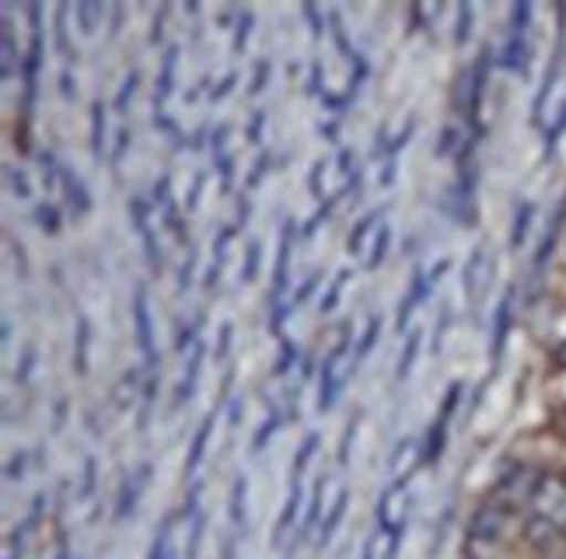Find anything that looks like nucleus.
<instances>
[{
	"label": "nucleus",
	"mask_w": 566,
	"mask_h": 559,
	"mask_svg": "<svg viewBox=\"0 0 566 559\" xmlns=\"http://www.w3.org/2000/svg\"><path fill=\"white\" fill-rule=\"evenodd\" d=\"M179 528H182V510H171L161 521L155 542H150L147 559H186V549H179Z\"/></svg>",
	"instance_id": "10"
},
{
	"label": "nucleus",
	"mask_w": 566,
	"mask_h": 559,
	"mask_svg": "<svg viewBox=\"0 0 566 559\" xmlns=\"http://www.w3.org/2000/svg\"><path fill=\"white\" fill-rule=\"evenodd\" d=\"M176 67H179V46H171L161 60V77L155 88V116H168L165 102L171 98V92H176Z\"/></svg>",
	"instance_id": "16"
},
{
	"label": "nucleus",
	"mask_w": 566,
	"mask_h": 559,
	"mask_svg": "<svg viewBox=\"0 0 566 559\" xmlns=\"http://www.w3.org/2000/svg\"><path fill=\"white\" fill-rule=\"evenodd\" d=\"M221 559H234V546H224V556Z\"/></svg>",
	"instance_id": "58"
},
{
	"label": "nucleus",
	"mask_w": 566,
	"mask_h": 559,
	"mask_svg": "<svg viewBox=\"0 0 566 559\" xmlns=\"http://www.w3.org/2000/svg\"><path fill=\"white\" fill-rule=\"evenodd\" d=\"M238 420H242V399L231 402V426H238Z\"/></svg>",
	"instance_id": "56"
},
{
	"label": "nucleus",
	"mask_w": 566,
	"mask_h": 559,
	"mask_svg": "<svg viewBox=\"0 0 566 559\" xmlns=\"http://www.w3.org/2000/svg\"><path fill=\"white\" fill-rule=\"evenodd\" d=\"M528 18H532L528 4L514 8V25H511V39H507V50H504V63H507L511 71H525V60H528Z\"/></svg>",
	"instance_id": "6"
},
{
	"label": "nucleus",
	"mask_w": 566,
	"mask_h": 559,
	"mask_svg": "<svg viewBox=\"0 0 566 559\" xmlns=\"http://www.w3.org/2000/svg\"><path fill=\"white\" fill-rule=\"evenodd\" d=\"M4 179H8V189L14 192L18 200H32V182H29L25 171L14 168V165H8V168H4Z\"/></svg>",
	"instance_id": "31"
},
{
	"label": "nucleus",
	"mask_w": 566,
	"mask_h": 559,
	"mask_svg": "<svg viewBox=\"0 0 566 559\" xmlns=\"http://www.w3.org/2000/svg\"><path fill=\"white\" fill-rule=\"evenodd\" d=\"M88 347H92V321L77 315V342H74V368L77 375H88Z\"/></svg>",
	"instance_id": "27"
},
{
	"label": "nucleus",
	"mask_w": 566,
	"mask_h": 559,
	"mask_svg": "<svg viewBox=\"0 0 566 559\" xmlns=\"http://www.w3.org/2000/svg\"><path fill=\"white\" fill-rule=\"evenodd\" d=\"M210 434H213V416H207V420L200 423V430H196V437H192L189 458H186V476H189V479H196V472H200V465H203V458H207Z\"/></svg>",
	"instance_id": "21"
},
{
	"label": "nucleus",
	"mask_w": 566,
	"mask_h": 559,
	"mask_svg": "<svg viewBox=\"0 0 566 559\" xmlns=\"http://www.w3.org/2000/svg\"><path fill=\"white\" fill-rule=\"evenodd\" d=\"M29 25H32V46L25 56V102L32 105L39 88V63H42V11L39 4H29Z\"/></svg>",
	"instance_id": "11"
},
{
	"label": "nucleus",
	"mask_w": 566,
	"mask_h": 559,
	"mask_svg": "<svg viewBox=\"0 0 566 559\" xmlns=\"http://www.w3.org/2000/svg\"><path fill=\"white\" fill-rule=\"evenodd\" d=\"M409 514H412L409 479H391L388 489L381 493V500H378V528H381V539L388 542L381 559H396L399 556L402 535L409 528Z\"/></svg>",
	"instance_id": "3"
},
{
	"label": "nucleus",
	"mask_w": 566,
	"mask_h": 559,
	"mask_svg": "<svg viewBox=\"0 0 566 559\" xmlns=\"http://www.w3.org/2000/svg\"><path fill=\"white\" fill-rule=\"evenodd\" d=\"M74 14H77L81 32H84V35H95L98 25H102V18H105V8H102V4H92V0H88V4H77Z\"/></svg>",
	"instance_id": "29"
},
{
	"label": "nucleus",
	"mask_w": 566,
	"mask_h": 559,
	"mask_svg": "<svg viewBox=\"0 0 566 559\" xmlns=\"http://www.w3.org/2000/svg\"><path fill=\"white\" fill-rule=\"evenodd\" d=\"M469 35H472V8L462 4L459 8V42H465Z\"/></svg>",
	"instance_id": "48"
},
{
	"label": "nucleus",
	"mask_w": 566,
	"mask_h": 559,
	"mask_svg": "<svg viewBox=\"0 0 566 559\" xmlns=\"http://www.w3.org/2000/svg\"><path fill=\"white\" fill-rule=\"evenodd\" d=\"M134 326H137V342L144 350L147 368L158 363V350H155V329H150V300H147V287L134 291Z\"/></svg>",
	"instance_id": "9"
},
{
	"label": "nucleus",
	"mask_w": 566,
	"mask_h": 559,
	"mask_svg": "<svg viewBox=\"0 0 566 559\" xmlns=\"http://www.w3.org/2000/svg\"><path fill=\"white\" fill-rule=\"evenodd\" d=\"M322 493H325V479L312 489V500H308V510H304V525H301V531H312L315 521L322 518Z\"/></svg>",
	"instance_id": "34"
},
{
	"label": "nucleus",
	"mask_w": 566,
	"mask_h": 559,
	"mask_svg": "<svg viewBox=\"0 0 566 559\" xmlns=\"http://www.w3.org/2000/svg\"><path fill=\"white\" fill-rule=\"evenodd\" d=\"M150 462H144L134 476H126V483L119 486V497H116V518L123 521V518H129V514L137 510V504H140V497H144V489H147V483H150Z\"/></svg>",
	"instance_id": "12"
},
{
	"label": "nucleus",
	"mask_w": 566,
	"mask_h": 559,
	"mask_svg": "<svg viewBox=\"0 0 566 559\" xmlns=\"http://www.w3.org/2000/svg\"><path fill=\"white\" fill-rule=\"evenodd\" d=\"M231 234H234V228H224L221 234H217V245H213V263H210V270H207V280H203L207 287H213L217 280H221V270H224V260H228V242H231Z\"/></svg>",
	"instance_id": "28"
},
{
	"label": "nucleus",
	"mask_w": 566,
	"mask_h": 559,
	"mask_svg": "<svg viewBox=\"0 0 566 559\" xmlns=\"http://www.w3.org/2000/svg\"><path fill=\"white\" fill-rule=\"evenodd\" d=\"M266 77H270V63L263 60V63H259V67H255V77H252V95H259V92H263Z\"/></svg>",
	"instance_id": "51"
},
{
	"label": "nucleus",
	"mask_w": 566,
	"mask_h": 559,
	"mask_svg": "<svg viewBox=\"0 0 566 559\" xmlns=\"http://www.w3.org/2000/svg\"><path fill=\"white\" fill-rule=\"evenodd\" d=\"M259 255H263V245L252 242V245H249V255H245V273L238 276V284H252V280H255V270H259Z\"/></svg>",
	"instance_id": "42"
},
{
	"label": "nucleus",
	"mask_w": 566,
	"mask_h": 559,
	"mask_svg": "<svg viewBox=\"0 0 566 559\" xmlns=\"http://www.w3.org/2000/svg\"><path fill=\"white\" fill-rule=\"evenodd\" d=\"M357 371V350H354V339H350V326H343L336 350L325 357V368H322V395H318V410H333L336 395L343 392V384L350 381V375Z\"/></svg>",
	"instance_id": "4"
},
{
	"label": "nucleus",
	"mask_w": 566,
	"mask_h": 559,
	"mask_svg": "<svg viewBox=\"0 0 566 559\" xmlns=\"http://www.w3.org/2000/svg\"><path fill=\"white\" fill-rule=\"evenodd\" d=\"M375 549H378V542H375V539H367V546H364V556H360V559H378V556H375Z\"/></svg>",
	"instance_id": "57"
},
{
	"label": "nucleus",
	"mask_w": 566,
	"mask_h": 559,
	"mask_svg": "<svg viewBox=\"0 0 566 559\" xmlns=\"http://www.w3.org/2000/svg\"><path fill=\"white\" fill-rule=\"evenodd\" d=\"M378 329H381V318H371V321H367V329H364V336H360V342H357V360L375 347Z\"/></svg>",
	"instance_id": "46"
},
{
	"label": "nucleus",
	"mask_w": 566,
	"mask_h": 559,
	"mask_svg": "<svg viewBox=\"0 0 566 559\" xmlns=\"http://www.w3.org/2000/svg\"><path fill=\"white\" fill-rule=\"evenodd\" d=\"M35 224L42 231H50V234H60V213H56V207L53 203H39L35 207Z\"/></svg>",
	"instance_id": "36"
},
{
	"label": "nucleus",
	"mask_w": 566,
	"mask_h": 559,
	"mask_svg": "<svg viewBox=\"0 0 566 559\" xmlns=\"http://www.w3.org/2000/svg\"><path fill=\"white\" fill-rule=\"evenodd\" d=\"M129 218H134V224H137V234H140L144 252H147V263L155 266V270H161L165 266V255H161V245H158L155 224H150V207H147V200H140V197L129 200Z\"/></svg>",
	"instance_id": "7"
},
{
	"label": "nucleus",
	"mask_w": 566,
	"mask_h": 559,
	"mask_svg": "<svg viewBox=\"0 0 566 559\" xmlns=\"http://www.w3.org/2000/svg\"><path fill=\"white\" fill-rule=\"evenodd\" d=\"M417 350H420V336H409L406 350H402V360H399V381H406V375L412 371V360H417Z\"/></svg>",
	"instance_id": "44"
},
{
	"label": "nucleus",
	"mask_w": 566,
	"mask_h": 559,
	"mask_svg": "<svg viewBox=\"0 0 566 559\" xmlns=\"http://www.w3.org/2000/svg\"><path fill=\"white\" fill-rule=\"evenodd\" d=\"M444 270H448V263H441V266H433V270H420L417 276H412V287H409V294L402 297V305H399V329H406V321H409V315L417 312L423 300H427V294L433 291V284L444 276Z\"/></svg>",
	"instance_id": "8"
},
{
	"label": "nucleus",
	"mask_w": 566,
	"mask_h": 559,
	"mask_svg": "<svg viewBox=\"0 0 566 559\" xmlns=\"http://www.w3.org/2000/svg\"><path fill=\"white\" fill-rule=\"evenodd\" d=\"M381 228H385V213H381V210L367 213V218L354 228L350 242H346V249H350V255H364V260H367V249H371L367 242H375Z\"/></svg>",
	"instance_id": "17"
},
{
	"label": "nucleus",
	"mask_w": 566,
	"mask_h": 559,
	"mask_svg": "<svg viewBox=\"0 0 566 559\" xmlns=\"http://www.w3.org/2000/svg\"><path fill=\"white\" fill-rule=\"evenodd\" d=\"M192 270H196V255H189L186 266H182V273H179V284H182V291L189 287V276H192Z\"/></svg>",
	"instance_id": "52"
},
{
	"label": "nucleus",
	"mask_w": 566,
	"mask_h": 559,
	"mask_svg": "<svg viewBox=\"0 0 566 559\" xmlns=\"http://www.w3.org/2000/svg\"><path fill=\"white\" fill-rule=\"evenodd\" d=\"M304 18H308L312 25H315V35H322V29H325V25H322V18H318V11H315L312 4H304Z\"/></svg>",
	"instance_id": "53"
},
{
	"label": "nucleus",
	"mask_w": 566,
	"mask_h": 559,
	"mask_svg": "<svg viewBox=\"0 0 566 559\" xmlns=\"http://www.w3.org/2000/svg\"><path fill=\"white\" fill-rule=\"evenodd\" d=\"M14 25H11V11H4V81L14 77Z\"/></svg>",
	"instance_id": "32"
},
{
	"label": "nucleus",
	"mask_w": 566,
	"mask_h": 559,
	"mask_svg": "<svg viewBox=\"0 0 566 559\" xmlns=\"http://www.w3.org/2000/svg\"><path fill=\"white\" fill-rule=\"evenodd\" d=\"M420 462V444L417 441H402L391 455V479H409L412 465Z\"/></svg>",
	"instance_id": "23"
},
{
	"label": "nucleus",
	"mask_w": 566,
	"mask_h": 559,
	"mask_svg": "<svg viewBox=\"0 0 566 559\" xmlns=\"http://www.w3.org/2000/svg\"><path fill=\"white\" fill-rule=\"evenodd\" d=\"M263 119H266V113H255V119H252V144H259V130H263Z\"/></svg>",
	"instance_id": "55"
},
{
	"label": "nucleus",
	"mask_w": 566,
	"mask_h": 559,
	"mask_svg": "<svg viewBox=\"0 0 566 559\" xmlns=\"http://www.w3.org/2000/svg\"><path fill=\"white\" fill-rule=\"evenodd\" d=\"M462 284H465V297L472 300V305H479V300L486 297L490 284H493V260L486 255V249L479 245L469 263H465V273H462Z\"/></svg>",
	"instance_id": "5"
},
{
	"label": "nucleus",
	"mask_w": 566,
	"mask_h": 559,
	"mask_svg": "<svg viewBox=\"0 0 566 559\" xmlns=\"http://www.w3.org/2000/svg\"><path fill=\"white\" fill-rule=\"evenodd\" d=\"M165 18H168V11L161 8V14L155 18V25H150V32H155V35H150V39H155V42H158V39L165 35Z\"/></svg>",
	"instance_id": "54"
},
{
	"label": "nucleus",
	"mask_w": 566,
	"mask_h": 559,
	"mask_svg": "<svg viewBox=\"0 0 566 559\" xmlns=\"http://www.w3.org/2000/svg\"><path fill=\"white\" fill-rule=\"evenodd\" d=\"M25 472H29V451H18V455L8 458L4 476H8V483H25Z\"/></svg>",
	"instance_id": "35"
},
{
	"label": "nucleus",
	"mask_w": 566,
	"mask_h": 559,
	"mask_svg": "<svg viewBox=\"0 0 566 559\" xmlns=\"http://www.w3.org/2000/svg\"><path fill=\"white\" fill-rule=\"evenodd\" d=\"M532 213H535V207L532 203H525L517 210V221H514V234H511V245L517 249L521 242H525V234H528V224H532Z\"/></svg>",
	"instance_id": "38"
},
{
	"label": "nucleus",
	"mask_w": 566,
	"mask_h": 559,
	"mask_svg": "<svg viewBox=\"0 0 566 559\" xmlns=\"http://www.w3.org/2000/svg\"><path fill=\"white\" fill-rule=\"evenodd\" d=\"M60 192H63V200H67V210L74 218H84V213L92 210V192L84 189L81 176L67 165H60Z\"/></svg>",
	"instance_id": "14"
},
{
	"label": "nucleus",
	"mask_w": 566,
	"mask_h": 559,
	"mask_svg": "<svg viewBox=\"0 0 566 559\" xmlns=\"http://www.w3.org/2000/svg\"><path fill=\"white\" fill-rule=\"evenodd\" d=\"M60 92H63V98H74L77 95V77H71V67L60 74Z\"/></svg>",
	"instance_id": "49"
},
{
	"label": "nucleus",
	"mask_w": 566,
	"mask_h": 559,
	"mask_svg": "<svg viewBox=\"0 0 566 559\" xmlns=\"http://www.w3.org/2000/svg\"><path fill=\"white\" fill-rule=\"evenodd\" d=\"M291 242H294V231L291 224L283 228V239H280V260H276V276H273V312H280V300H283V291H287V270H291Z\"/></svg>",
	"instance_id": "18"
},
{
	"label": "nucleus",
	"mask_w": 566,
	"mask_h": 559,
	"mask_svg": "<svg viewBox=\"0 0 566 559\" xmlns=\"http://www.w3.org/2000/svg\"><path fill=\"white\" fill-rule=\"evenodd\" d=\"M276 426H280V410H270V416L263 420V426H259V434H255V441H252V455H259V451L266 447V441L276 434Z\"/></svg>",
	"instance_id": "33"
},
{
	"label": "nucleus",
	"mask_w": 566,
	"mask_h": 559,
	"mask_svg": "<svg viewBox=\"0 0 566 559\" xmlns=\"http://www.w3.org/2000/svg\"><path fill=\"white\" fill-rule=\"evenodd\" d=\"M566 528V476H538L528 500L525 539L532 546L556 542Z\"/></svg>",
	"instance_id": "2"
},
{
	"label": "nucleus",
	"mask_w": 566,
	"mask_h": 559,
	"mask_svg": "<svg viewBox=\"0 0 566 559\" xmlns=\"http://www.w3.org/2000/svg\"><path fill=\"white\" fill-rule=\"evenodd\" d=\"M126 147H129V130H126V126H119V137H116V150H113V165H119V161H123V155H126Z\"/></svg>",
	"instance_id": "50"
},
{
	"label": "nucleus",
	"mask_w": 566,
	"mask_h": 559,
	"mask_svg": "<svg viewBox=\"0 0 566 559\" xmlns=\"http://www.w3.org/2000/svg\"><path fill=\"white\" fill-rule=\"evenodd\" d=\"M203 357H207V350H203V342H196V347L189 350V363H186V375H182V381H179V392H176V405H182V402H189V399H192V392H196V381H200V371H203Z\"/></svg>",
	"instance_id": "19"
},
{
	"label": "nucleus",
	"mask_w": 566,
	"mask_h": 559,
	"mask_svg": "<svg viewBox=\"0 0 566 559\" xmlns=\"http://www.w3.org/2000/svg\"><path fill=\"white\" fill-rule=\"evenodd\" d=\"M346 500H350V493L346 489H339V497L333 500V507H329V514L322 518V525H318V546H325L336 535V528H339V521L346 518Z\"/></svg>",
	"instance_id": "24"
},
{
	"label": "nucleus",
	"mask_w": 566,
	"mask_h": 559,
	"mask_svg": "<svg viewBox=\"0 0 566 559\" xmlns=\"http://www.w3.org/2000/svg\"><path fill=\"white\" fill-rule=\"evenodd\" d=\"M155 210L158 218L171 228V234H176L179 242H186V231H182V221H179V207H176V197H171V179L161 176L155 182Z\"/></svg>",
	"instance_id": "15"
},
{
	"label": "nucleus",
	"mask_w": 566,
	"mask_h": 559,
	"mask_svg": "<svg viewBox=\"0 0 566 559\" xmlns=\"http://www.w3.org/2000/svg\"><path fill=\"white\" fill-rule=\"evenodd\" d=\"M517 521H521V507H511L504 500L490 497L469 521L465 556L469 559H500V552H504L514 539Z\"/></svg>",
	"instance_id": "1"
},
{
	"label": "nucleus",
	"mask_w": 566,
	"mask_h": 559,
	"mask_svg": "<svg viewBox=\"0 0 566 559\" xmlns=\"http://www.w3.org/2000/svg\"><path fill=\"white\" fill-rule=\"evenodd\" d=\"M137 84H140V71H129V74H126V81H123V88H119V98H116V113H119V116L126 113V105L134 102Z\"/></svg>",
	"instance_id": "37"
},
{
	"label": "nucleus",
	"mask_w": 566,
	"mask_h": 559,
	"mask_svg": "<svg viewBox=\"0 0 566 559\" xmlns=\"http://www.w3.org/2000/svg\"><path fill=\"white\" fill-rule=\"evenodd\" d=\"M56 46L60 53L71 60V39H67V8H60L56 11Z\"/></svg>",
	"instance_id": "43"
},
{
	"label": "nucleus",
	"mask_w": 566,
	"mask_h": 559,
	"mask_svg": "<svg viewBox=\"0 0 566 559\" xmlns=\"http://www.w3.org/2000/svg\"><path fill=\"white\" fill-rule=\"evenodd\" d=\"M346 276L350 273H339L336 280H333V287H329V294L322 297V315H329L336 305H339V297H343V287H346Z\"/></svg>",
	"instance_id": "39"
},
{
	"label": "nucleus",
	"mask_w": 566,
	"mask_h": 559,
	"mask_svg": "<svg viewBox=\"0 0 566 559\" xmlns=\"http://www.w3.org/2000/svg\"><path fill=\"white\" fill-rule=\"evenodd\" d=\"M315 447H318V434H308V437H304V444H301V451H297V458H294V465H291V479H294V483H301L304 468H308V462L315 458Z\"/></svg>",
	"instance_id": "30"
},
{
	"label": "nucleus",
	"mask_w": 566,
	"mask_h": 559,
	"mask_svg": "<svg viewBox=\"0 0 566 559\" xmlns=\"http://www.w3.org/2000/svg\"><path fill=\"white\" fill-rule=\"evenodd\" d=\"M459 384H451L448 389V399H444V405H441V416L433 420V426H430V437H427V451H423V458L427 462H438L441 458V451H444V434H448V420H451V413H454V405H459Z\"/></svg>",
	"instance_id": "13"
},
{
	"label": "nucleus",
	"mask_w": 566,
	"mask_h": 559,
	"mask_svg": "<svg viewBox=\"0 0 566 559\" xmlns=\"http://www.w3.org/2000/svg\"><path fill=\"white\" fill-rule=\"evenodd\" d=\"M385 249H388V228H381L378 231V239L371 242V249H367V260H364V266H378L381 260H385Z\"/></svg>",
	"instance_id": "40"
},
{
	"label": "nucleus",
	"mask_w": 566,
	"mask_h": 559,
	"mask_svg": "<svg viewBox=\"0 0 566 559\" xmlns=\"http://www.w3.org/2000/svg\"><path fill=\"white\" fill-rule=\"evenodd\" d=\"M297 507H301V483L291 486V497H287V504H283V514H280V521H276V535H273L276 546L287 539L291 528L297 525Z\"/></svg>",
	"instance_id": "26"
},
{
	"label": "nucleus",
	"mask_w": 566,
	"mask_h": 559,
	"mask_svg": "<svg viewBox=\"0 0 566 559\" xmlns=\"http://www.w3.org/2000/svg\"><path fill=\"white\" fill-rule=\"evenodd\" d=\"M252 11H242V18H238V29H234V53H242L249 46V32H252Z\"/></svg>",
	"instance_id": "41"
},
{
	"label": "nucleus",
	"mask_w": 566,
	"mask_h": 559,
	"mask_svg": "<svg viewBox=\"0 0 566 559\" xmlns=\"http://www.w3.org/2000/svg\"><path fill=\"white\" fill-rule=\"evenodd\" d=\"M249 521V476H238L231 486V525L245 528Z\"/></svg>",
	"instance_id": "25"
},
{
	"label": "nucleus",
	"mask_w": 566,
	"mask_h": 559,
	"mask_svg": "<svg viewBox=\"0 0 566 559\" xmlns=\"http://www.w3.org/2000/svg\"><path fill=\"white\" fill-rule=\"evenodd\" d=\"M95 476H98V465L95 458H84V476H81V500H88L95 493Z\"/></svg>",
	"instance_id": "45"
},
{
	"label": "nucleus",
	"mask_w": 566,
	"mask_h": 559,
	"mask_svg": "<svg viewBox=\"0 0 566 559\" xmlns=\"http://www.w3.org/2000/svg\"><path fill=\"white\" fill-rule=\"evenodd\" d=\"M412 130H417V119L406 116L399 119V126H391V130H381L378 137V155H396V150H402L412 137Z\"/></svg>",
	"instance_id": "20"
},
{
	"label": "nucleus",
	"mask_w": 566,
	"mask_h": 559,
	"mask_svg": "<svg viewBox=\"0 0 566 559\" xmlns=\"http://www.w3.org/2000/svg\"><path fill=\"white\" fill-rule=\"evenodd\" d=\"M32 363H35V347H32V342H29V347H25V354H21V368L14 371V378H18V381H25V378L32 375Z\"/></svg>",
	"instance_id": "47"
},
{
	"label": "nucleus",
	"mask_w": 566,
	"mask_h": 559,
	"mask_svg": "<svg viewBox=\"0 0 566 559\" xmlns=\"http://www.w3.org/2000/svg\"><path fill=\"white\" fill-rule=\"evenodd\" d=\"M92 147H95V158H105V147H108V109H105L102 98L92 102Z\"/></svg>",
	"instance_id": "22"
}]
</instances>
